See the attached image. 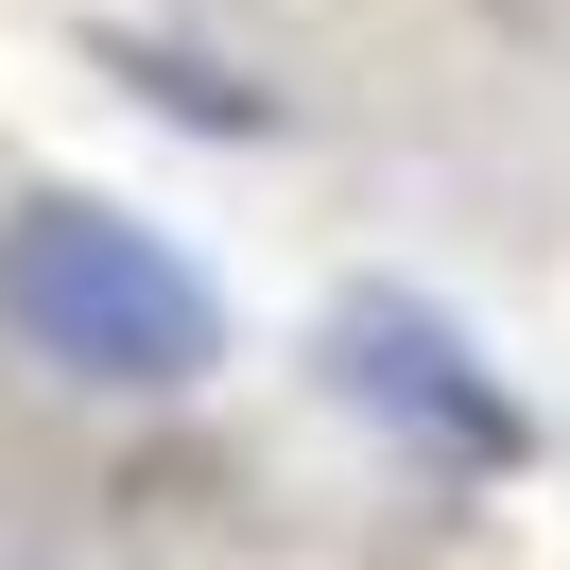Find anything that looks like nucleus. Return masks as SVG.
Segmentation results:
<instances>
[{"label": "nucleus", "mask_w": 570, "mask_h": 570, "mask_svg": "<svg viewBox=\"0 0 570 570\" xmlns=\"http://www.w3.org/2000/svg\"><path fill=\"white\" fill-rule=\"evenodd\" d=\"M328 381H346V415H381L397 450H432V466H519L535 450V415L484 381V346H466L432 294H346V312H328Z\"/></svg>", "instance_id": "obj_2"}, {"label": "nucleus", "mask_w": 570, "mask_h": 570, "mask_svg": "<svg viewBox=\"0 0 570 570\" xmlns=\"http://www.w3.org/2000/svg\"><path fill=\"white\" fill-rule=\"evenodd\" d=\"M0 328L87 397H174L225 363V294L174 225L105 208V190H18L0 208Z\"/></svg>", "instance_id": "obj_1"}]
</instances>
